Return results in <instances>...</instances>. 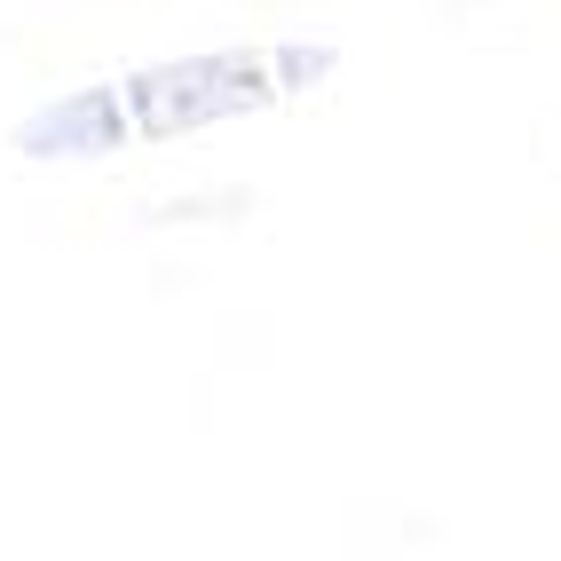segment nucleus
I'll list each match as a JSON object with an SVG mask.
<instances>
[{
  "label": "nucleus",
  "instance_id": "nucleus-2",
  "mask_svg": "<svg viewBox=\"0 0 561 561\" xmlns=\"http://www.w3.org/2000/svg\"><path fill=\"white\" fill-rule=\"evenodd\" d=\"M16 151L24 159H111V151H135L127 135V111H119V88L95 80V88H71L41 111H24L16 119Z\"/></svg>",
  "mask_w": 561,
  "mask_h": 561
},
{
  "label": "nucleus",
  "instance_id": "nucleus-1",
  "mask_svg": "<svg viewBox=\"0 0 561 561\" xmlns=\"http://www.w3.org/2000/svg\"><path fill=\"white\" fill-rule=\"evenodd\" d=\"M332 71H341L332 41H253V48H198V56L142 64L111 88H119L127 135L142 151V142H182V135H206L230 119H261L277 103H301Z\"/></svg>",
  "mask_w": 561,
  "mask_h": 561
}]
</instances>
